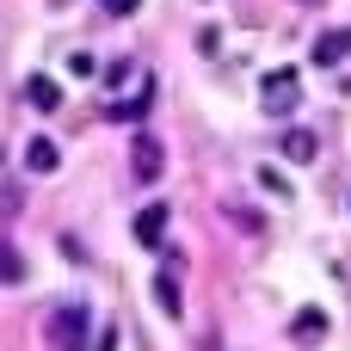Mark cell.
Instances as JSON below:
<instances>
[{
	"label": "cell",
	"instance_id": "8fae6325",
	"mask_svg": "<svg viewBox=\"0 0 351 351\" xmlns=\"http://www.w3.org/2000/svg\"><path fill=\"white\" fill-rule=\"evenodd\" d=\"M148 93H154V80H142V93H136V99H123V105H117L111 117H123V123H136V117L148 111Z\"/></svg>",
	"mask_w": 351,
	"mask_h": 351
},
{
	"label": "cell",
	"instance_id": "9c48e42d",
	"mask_svg": "<svg viewBox=\"0 0 351 351\" xmlns=\"http://www.w3.org/2000/svg\"><path fill=\"white\" fill-rule=\"evenodd\" d=\"M290 333H296V339H302V346H315V339H321V333H327V315H321V308H302V315H296V321H290Z\"/></svg>",
	"mask_w": 351,
	"mask_h": 351
},
{
	"label": "cell",
	"instance_id": "ba28073f",
	"mask_svg": "<svg viewBox=\"0 0 351 351\" xmlns=\"http://www.w3.org/2000/svg\"><path fill=\"white\" fill-rule=\"evenodd\" d=\"M154 302H160L173 321L185 315V296H179V278H173V271H160V278H154Z\"/></svg>",
	"mask_w": 351,
	"mask_h": 351
},
{
	"label": "cell",
	"instance_id": "30bf717a",
	"mask_svg": "<svg viewBox=\"0 0 351 351\" xmlns=\"http://www.w3.org/2000/svg\"><path fill=\"white\" fill-rule=\"evenodd\" d=\"M0 284H25V253L0 241Z\"/></svg>",
	"mask_w": 351,
	"mask_h": 351
},
{
	"label": "cell",
	"instance_id": "5b68a950",
	"mask_svg": "<svg viewBox=\"0 0 351 351\" xmlns=\"http://www.w3.org/2000/svg\"><path fill=\"white\" fill-rule=\"evenodd\" d=\"M136 241L142 247H160L167 241V204H142L136 210Z\"/></svg>",
	"mask_w": 351,
	"mask_h": 351
},
{
	"label": "cell",
	"instance_id": "7a4b0ae2",
	"mask_svg": "<svg viewBox=\"0 0 351 351\" xmlns=\"http://www.w3.org/2000/svg\"><path fill=\"white\" fill-rule=\"evenodd\" d=\"M296 93H302V80H296V68H271L265 80H259V99H265V111H290L296 105Z\"/></svg>",
	"mask_w": 351,
	"mask_h": 351
},
{
	"label": "cell",
	"instance_id": "52a82bcc",
	"mask_svg": "<svg viewBox=\"0 0 351 351\" xmlns=\"http://www.w3.org/2000/svg\"><path fill=\"white\" fill-rule=\"evenodd\" d=\"M25 99H31L37 111H56V105H62V86H56L49 74H31V80H25Z\"/></svg>",
	"mask_w": 351,
	"mask_h": 351
},
{
	"label": "cell",
	"instance_id": "3957f363",
	"mask_svg": "<svg viewBox=\"0 0 351 351\" xmlns=\"http://www.w3.org/2000/svg\"><path fill=\"white\" fill-rule=\"evenodd\" d=\"M130 173H136L142 185H154V179L167 173V154H160V142H154V136H136V148H130Z\"/></svg>",
	"mask_w": 351,
	"mask_h": 351
},
{
	"label": "cell",
	"instance_id": "5bb4252c",
	"mask_svg": "<svg viewBox=\"0 0 351 351\" xmlns=\"http://www.w3.org/2000/svg\"><path fill=\"white\" fill-rule=\"evenodd\" d=\"M308 6H315V0H308Z\"/></svg>",
	"mask_w": 351,
	"mask_h": 351
},
{
	"label": "cell",
	"instance_id": "277c9868",
	"mask_svg": "<svg viewBox=\"0 0 351 351\" xmlns=\"http://www.w3.org/2000/svg\"><path fill=\"white\" fill-rule=\"evenodd\" d=\"M346 56H351V25H339V31H321V37H315V62H321V68H339Z\"/></svg>",
	"mask_w": 351,
	"mask_h": 351
},
{
	"label": "cell",
	"instance_id": "8992f818",
	"mask_svg": "<svg viewBox=\"0 0 351 351\" xmlns=\"http://www.w3.org/2000/svg\"><path fill=\"white\" fill-rule=\"evenodd\" d=\"M25 167H31V173H56V167H62L56 142H49V136H31V142H25Z\"/></svg>",
	"mask_w": 351,
	"mask_h": 351
},
{
	"label": "cell",
	"instance_id": "6da1fadb",
	"mask_svg": "<svg viewBox=\"0 0 351 351\" xmlns=\"http://www.w3.org/2000/svg\"><path fill=\"white\" fill-rule=\"evenodd\" d=\"M43 339H49L56 351H86V346H93V308H86V302H62V308H49Z\"/></svg>",
	"mask_w": 351,
	"mask_h": 351
},
{
	"label": "cell",
	"instance_id": "4fadbf2b",
	"mask_svg": "<svg viewBox=\"0 0 351 351\" xmlns=\"http://www.w3.org/2000/svg\"><path fill=\"white\" fill-rule=\"evenodd\" d=\"M99 6H105V12H111V19H123V12H136V6H142V0H99Z\"/></svg>",
	"mask_w": 351,
	"mask_h": 351
},
{
	"label": "cell",
	"instance_id": "7c38bea8",
	"mask_svg": "<svg viewBox=\"0 0 351 351\" xmlns=\"http://www.w3.org/2000/svg\"><path fill=\"white\" fill-rule=\"evenodd\" d=\"M284 154H290V160H315V136H308V130H290V136H284Z\"/></svg>",
	"mask_w": 351,
	"mask_h": 351
}]
</instances>
